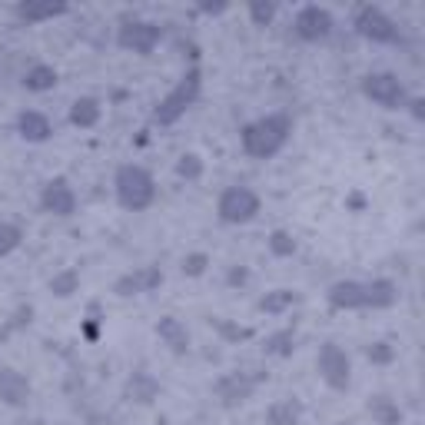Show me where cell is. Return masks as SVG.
<instances>
[{"label": "cell", "instance_id": "obj_10", "mask_svg": "<svg viewBox=\"0 0 425 425\" xmlns=\"http://www.w3.org/2000/svg\"><path fill=\"white\" fill-rule=\"evenodd\" d=\"M90 107H93V103H76V110H74V120H76V123H80V120H83V123H90V120L97 116V113L90 110Z\"/></svg>", "mask_w": 425, "mask_h": 425}, {"label": "cell", "instance_id": "obj_1", "mask_svg": "<svg viewBox=\"0 0 425 425\" xmlns=\"http://www.w3.org/2000/svg\"><path fill=\"white\" fill-rule=\"evenodd\" d=\"M283 137H286V120H266L246 133V150L256 153V156H266L283 143Z\"/></svg>", "mask_w": 425, "mask_h": 425}, {"label": "cell", "instance_id": "obj_9", "mask_svg": "<svg viewBox=\"0 0 425 425\" xmlns=\"http://www.w3.org/2000/svg\"><path fill=\"white\" fill-rule=\"evenodd\" d=\"M24 137H34V140H40V137H47V120L43 116H37V113H30V116H24Z\"/></svg>", "mask_w": 425, "mask_h": 425}, {"label": "cell", "instance_id": "obj_2", "mask_svg": "<svg viewBox=\"0 0 425 425\" xmlns=\"http://www.w3.org/2000/svg\"><path fill=\"white\" fill-rule=\"evenodd\" d=\"M150 196L153 187H150V176L143 170H123L120 173V200L126 206H143V203H150Z\"/></svg>", "mask_w": 425, "mask_h": 425}, {"label": "cell", "instance_id": "obj_6", "mask_svg": "<svg viewBox=\"0 0 425 425\" xmlns=\"http://www.w3.org/2000/svg\"><path fill=\"white\" fill-rule=\"evenodd\" d=\"M323 365H325V375H329L332 382H342V379H346V372H349L346 356H342V352H336V349H325Z\"/></svg>", "mask_w": 425, "mask_h": 425}, {"label": "cell", "instance_id": "obj_8", "mask_svg": "<svg viewBox=\"0 0 425 425\" xmlns=\"http://www.w3.org/2000/svg\"><path fill=\"white\" fill-rule=\"evenodd\" d=\"M359 24H363V30H365V34H372V37H392L389 24L382 20V17H379V13H372V11H365Z\"/></svg>", "mask_w": 425, "mask_h": 425}, {"label": "cell", "instance_id": "obj_7", "mask_svg": "<svg viewBox=\"0 0 425 425\" xmlns=\"http://www.w3.org/2000/svg\"><path fill=\"white\" fill-rule=\"evenodd\" d=\"M47 206H50L53 212H70V206H74V196L67 193V187H63V183H53V187L47 189Z\"/></svg>", "mask_w": 425, "mask_h": 425}, {"label": "cell", "instance_id": "obj_4", "mask_svg": "<svg viewBox=\"0 0 425 425\" xmlns=\"http://www.w3.org/2000/svg\"><path fill=\"white\" fill-rule=\"evenodd\" d=\"M369 97H375L379 103H396L402 97V90L392 76H372L369 80Z\"/></svg>", "mask_w": 425, "mask_h": 425}, {"label": "cell", "instance_id": "obj_3", "mask_svg": "<svg viewBox=\"0 0 425 425\" xmlns=\"http://www.w3.org/2000/svg\"><path fill=\"white\" fill-rule=\"evenodd\" d=\"M220 212H223L226 220H250L252 212H256V196H252L250 189H229L220 203Z\"/></svg>", "mask_w": 425, "mask_h": 425}, {"label": "cell", "instance_id": "obj_5", "mask_svg": "<svg viewBox=\"0 0 425 425\" xmlns=\"http://www.w3.org/2000/svg\"><path fill=\"white\" fill-rule=\"evenodd\" d=\"M299 30L306 34V37H319V34L329 30V17H325L323 11H306L299 17Z\"/></svg>", "mask_w": 425, "mask_h": 425}, {"label": "cell", "instance_id": "obj_12", "mask_svg": "<svg viewBox=\"0 0 425 425\" xmlns=\"http://www.w3.org/2000/svg\"><path fill=\"white\" fill-rule=\"evenodd\" d=\"M47 83H50V70H37L30 80V87H47Z\"/></svg>", "mask_w": 425, "mask_h": 425}, {"label": "cell", "instance_id": "obj_11", "mask_svg": "<svg viewBox=\"0 0 425 425\" xmlns=\"http://www.w3.org/2000/svg\"><path fill=\"white\" fill-rule=\"evenodd\" d=\"M13 239H17V233H13V229H0V252H4V250H11V246H13Z\"/></svg>", "mask_w": 425, "mask_h": 425}]
</instances>
